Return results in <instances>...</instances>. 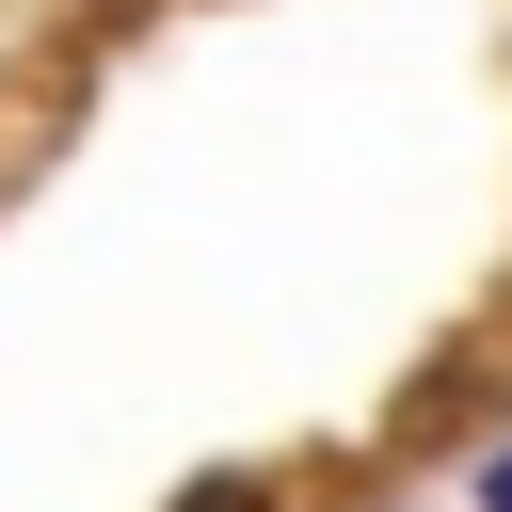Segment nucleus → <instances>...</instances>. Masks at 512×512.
Wrapping results in <instances>:
<instances>
[{
  "label": "nucleus",
  "mask_w": 512,
  "mask_h": 512,
  "mask_svg": "<svg viewBox=\"0 0 512 512\" xmlns=\"http://www.w3.org/2000/svg\"><path fill=\"white\" fill-rule=\"evenodd\" d=\"M176 512H272V480H192Z\"/></svg>",
  "instance_id": "1"
},
{
  "label": "nucleus",
  "mask_w": 512,
  "mask_h": 512,
  "mask_svg": "<svg viewBox=\"0 0 512 512\" xmlns=\"http://www.w3.org/2000/svg\"><path fill=\"white\" fill-rule=\"evenodd\" d=\"M480 512H512V448H496V464H480Z\"/></svg>",
  "instance_id": "2"
}]
</instances>
